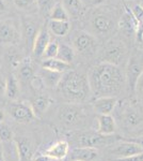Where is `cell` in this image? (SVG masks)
Returning a JSON list of instances; mask_svg holds the SVG:
<instances>
[{
    "label": "cell",
    "mask_w": 143,
    "mask_h": 161,
    "mask_svg": "<svg viewBox=\"0 0 143 161\" xmlns=\"http://www.w3.org/2000/svg\"><path fill=\"white\" fill-rule=\"evenodd\" d=\"M135 95L137 96L138 100L143 101V73L141 74V76L139 77L136 85V92Z\"/></svg>",
    "instance_id": "obj_35"
},
{
    "label": "cell",
    "mask_w": 143,
    "mask_h": 161,
    "mask_svg": "<svg viewBox=\"0 0 143 161\" xmlns=\"http://www.w3.org/2000/svg\"><path fill=\"white\" fill-rule=\"evenodd\" d=\"M125 1H132V0H125Z\"/></svg>",
    "instance_id": "obj_46"
},
{
    "label": "cell",
    "mask_w": 143,
    "mask_h": 161,
    "mask_svg": "<svg viewBox=\"0 0 143 161\" xmlns=\"http://www.w3.org/2000/svg\"><path fill=\"white\" fill-rule=\"evenodd\" d=\"M111 153L119 158H126L134 155L141 154L143 153V149L136 142H121L111 149Z\"/></svg>",
    "instance_id": "obj_11"
},
{
    "label": "cell",
    "mask_w": 143,
    "mask_h": 161,
    "mask_svg": "<svg viewBox=\"0 0 143 161\" xmlns=\"http://www.w3.org/2000/svg\"><path fill=\"white\" fill-rule=\"evenodd\" d=\"M23 30H22V37L25 40V44L28 48H30L32 51L33 42H34V39L38 32L40 28L35 25L34 22H32L31 19H25L23 20Z\"/></svg>",
    "instance_id": "obj_13"
},
{
    "label": "cell",
    "mask_w": 143,
    "mask_h": 161,
    "mask_svg": "<svg viewBox=\"0 0 143 161\" xmlns=\"http://www.w3.org/2000/svg\"><path fill=\"white\" fill-rule=\"evenodd\" d=\"M29 83L32 89L35 90V92H41V90H43L45 88V84H44L42 77L40 75H33L29 80Z\"/></svg>",
    "instance_id": "obj_33"
},
{
    "label": "cell",
    "mask_w": 143,
    "mask_h": 161,
    "mask_svg": "<svg viewBox=\"0 0 143 161\" xmlns=\"http://www.w3.org/2000/svg\"><path fill=\"white\" fill-rule=\"evenodd\" d=\"M75 51L73 48V46L69 45V44L62 43L59 44V50L58 54H57V58L60 60L67 62V64H72V61L75 58Z\"/></svg>",
    "instance_id": "obj_28"
},
{
    "label": "cell",
    "mask_w": 143,
    "mask_h": 161,
    "mask_svg": "<svg viewBox=\"0 0 143 161\" xmlns=\"http://www.w3.org/2000/svg\"><path fill=\"white\" fill-rule=\"evenodd\" d=\"M116 104V97H100L95 98L93 102V108L98 115H109L114 111Z\"/></svg>",
    "instance_id": "obj_12"
},
{
    "label": "cell",
    "mask_w": 143,
    "mask_h": 161,
    "mask_svg": "<svg viewBox=\"0 0 143 161\" xmlns=\"http://www.w3.org/2000/svg\"><path fill=\"white\" fill-rule=\"evenodd\" d=\"M19 161H29L32 157V144L28 137L22 136L15 140Z\"/></svg>",
    "instance_id": "obj_20"
},
{
    "label": "cell",
    "mask_w": 143,
    "mask_h": 161,
    "mask_svg": "<svg viewBox=\"0 0 143 161\" xmlns=\"http://www.w3.org/2000/svg\"><path fill=\"white\" fill-rule=\"evenodd\" d=\"M8 11V6L6 0H0V16H3Z\"/></svg>",
    "instance_id": "obj_38"
},
{
    "label": "cell",
    "mask_w": 143,
    "mask_h": 161,
    "mask_svg": "<svg viewBox=\"0 0 143 161\" xmlns=\"http://www.w3.org/2000/svg\"><path fill=\"white\" fill-rule=\"evenodd\" d=\"M38 75L42 77L44 84H45V87L57 88L58 84L60 83V80H61V79H62V75H63V73H61V72H57V71H53V70H49V69L42 68V70L40 71V74Z\"/></svg>",
    "instance_id": "obj_21"
},
{
    "label": "cell",
    "mask_w": 143,
    "mask_h": 161,
    "mask_svg": "<svg viewBox=\"0 0 143 161\" xmlns=\"http://www.w3.org/2000/svg\"><path fill=\"white\" fill-rule=\"evenodd\" d=\"M115 161H143V153L138 154V155L130 156V157L119 158V159H115Z\"/></svg>",
    "instance_id": "obj_37"
},
{
    "label": "cell",
    "mask_w": 143,
    "mask_h": 161,
    "mask_svg": "<svg viewBox=\"0 0 143 161\" xmlns=\"http://www.w3.org/2000/svg\"><path fill=\"white\" fill-rule=\"evenodd\" d=\"M57 90L67 103L75 104L87 101L91 95L88 76L74 70L64 72L57 86Z\"/></svg>",
    "instance_id": "obj_2"
},
{
    "label": "cell",
    "mask_w": 143,
    "mask_h": 161,
    "mask_svg": "<svg viewBox=\"0 0 143 161\" xmlns=\"http://www.w3.org/2000/svg\"><path fill=\"white\" fill-rule=\"evenodd\" d=\"M4 89H6V80L0 77V96L4 93Z\"/></svg>",
    "instance_id": "obj_40"
},
{
    "label": "cell",
    "mask_w": 143,
    "mask_h": 161,
    "mask_svg": "<svg viewBox=\"0 0 143 161\" xmlns=\"http://www.w3.org/2000/svg\"><path fill=\"white\" fill-rule=\"evenodd\" d=\"M82 1H84V2L85 1L87 3L89 2L90 4H94V6H95V4H100V3H101V2H103L104 0H82Z\"/></svg>",
    "instance_id": "obj_41"
},
{
    "label": "cell",
    "mask_w": 143,
    "mask_h": 161,
    "mask_svg": "<svg viewBox=\"0 0 143 161\" xmlns=\"http://www.w3.org/2000/svg\"><path fill=\"white\" fill-rule=\"evenodd\" d=\"M124 121H125L128 126H135V125H138L141 121V116H140V114L138 115L136 113V111H130L125 115Z\"/></svg>",
    "instance_id": "obj_34"
},
{
    "label": "cell",
    "mask_w": 143,
    "mask_h": 161,
    "mask_svg": "<svg viewBox=\"0 0 143 161\" xmlns=\"http://www.w3.org/2000/svg\"><path fill=\"white\" fill-rule=\"evenodd\" d=\"M97 156H98V152L94 147L79 146L74 148L71 153L72 160H79V161H92Z\"/></svg>",
    "instance_id": "obj_19"
},
{
    "label": "cell",
    "mask_w": 143,
    "mask_h": 161,
    "mask_svg": "<svg viewBox=\"0 0 143 161\" xmlns=\"http://www.w3.org/2000/svg\"><path fill=\"white\" fill-rule=\"evenodd\" d=\"M4 93L10 100H16L19 95V84L18 80L13 74L9 75L6 80V89Z\"/></svg>",
    "instance_id": "obj_26"
},
{
    "label": "cell",
    "mask_w": 143,
    "mask_h": 161,
    "mask_svg": "<svg viewBox=\"0 0 143 161\" xmlns=\"http://www.w3.org/2000/svg\"><path fill=\"white\" fill-rule=\"evenodd\" d=\"M140 6H141V7L143 8V1H142V3H141V4H140Z\"/></svg>",
    "instance_id": "obj_45"
},
{
    "label": "cell",
    "mask_w": 143,
    "mask_h": 161,
    "mask_svg": "<svg viewBox=\"0 0 143 161\" xmlns=\"http://www.w3.org/2000/svg\"><path fill=\"white\" fill-rule=\"evenodd\" d=\"M89 31L93 36H97L100 38H105L110 36L118 26L115 19V13L108 8L105 9H95L90 14V19L88 22Z\"/></svg>",
    "instance_id": "obj_3"
},
{
    "label": "cell",
    "mask_w": 143,
    "mask_h": 161,
    "mask_svg": "<svg viewBox=\"0 0 143 161\" xmlns=\"http://www.w3.org/2000/svg\"><path fill=\"white\" fill-rule=\"evenodd\" d=\"M0 161H6V160H4V158H3V155H2L1 148H0Z\"/></svg>",
    "instance_id": "obj_44"
},
{
    "label": "cell",
    "mask_w": 143,
    "mask_h": 161,
    "mask_svg": "<svg viewBox=\"0 0 143 161\" xmlns=\"http://www.w3.org/2000/svg\"><path fill=\"white\" fill-rule=\"evenodd\" d=\"M34 161H50V158L45 154H40V155L35 156Z\"/></svg>",
    "instance_id": "obj_39"
},
{
    "label": "cell",
    "mask_w": 143,
    "mask_h": 161,
    "mask_svg": "<svg viewBox=\"0 0 143 161\" xmlns=\"http://www.w3.org/2000/svg\"><path fill=\"white\" fill-rule=\"evenodd\" d=\"M127 47L123 41L119 39H111L101 51L100 61L121 67V64L127 59Z\"/></svg>",
    "instance_id": "obj_6"
},
{
    "label": "cell",
    "mask_w": 143,
    "mask_h": 161,
    "mask_svg": "<svg viewBox=\"0 0 143 161\" xmlns=\"http://www.w3.org/2000/svg\"><path fill=\"white\" fill-rule=\"evenodd\" d=\"M58 50H59V42L58 41L50 40L49 41V43L47 44V46H46L45 51H44L42 58H44V59L54 58V57H57Z\"/></svg>",
    "instance_id": "obj_31"
},
{
    "label": "cell",
    "mask_w": 143,
    "mask_h": 161,
    "mask_svg": "<svg viewBox=\"0 0 143 161\" xmlns=\"http://www.w3.org/2000/svg\"><path fill=\"white\" fill-rule=\"evenodd\" d=\"M48 30L56 37H65L71 30V23L69 20H53L48 23Z\"/></svg>",
    "instance_id": "obj_22"
},
{
    "label": "cell",
    "mask_w": 143,
    "mask_h": 161,
    "mask_svg": "<svg viewBox=\"0 0 143 161\" xmlns=\"http://www.w3.org/2000/svg\"><path fill=\"white\" fill-rule=\"evenodd\" d=\"M50 19L53 20H69V16L66 10L64 9L61 1H58L54 4L50 10Z\"/></svg>",
    "instance_id": "obj_29"
},
{
    "label": "cell",
    "mask_w": 143,
    "mask_h": 161,
    "mask_svg": "<svg viewBox=\"0 0 143 161\" xmlns=\"http://www.w3.org/2000/svg\"><path fill=\"white\" fill-rule=\"evenodd\" d=\"M143 73V50L142 48H135L130 52L126 62L125 77L127 87L129 93L135 97L136 92V85Z\"/></svg>",
    "instance_id": "obj_4"
},
{
    "label": "cell",
    "mask_w": 143,
    "mask_h": 161,
    "mask_svg": "<svg viewBox=\"0 0 143 161\" xmlns=\"http://www.w3.org/2000/svg\"><path fill=\"white\" fill-rule=\"evenodd\" d=\"M14 6L18 10L26 12L38 11V0H13Z\"/></svg>",
    "instance_id": "obj_30"
},
{
    "label": "cell",
    "mask_w": 143,
    "mask_h": 161,
    "mask_svg": "<svg viewBox=\"0 0 143 161\" xmlns=\"http://www.w3.org/2000/svg\"><path fill=\"white\" fill-rule=\"evenodd\" d=\"M107 136H101L100 133H84L78 137V143H79L80 146L96 148V146L106 144V140L108 139Z\"/></svg>",
    "instance_id": "obj_18"
},
{
    "label": "cell",
    "mask_w": 143,
    "mask_h": 161,
    "mask_svg": "<svg viewBox=\"0 0 143 161\" xmlns=\"http://www.w3.org/2000/svg\"><path fill=\"white\" fill-rule=\"evenodd\" d=\"M118 26L120 27L123 32H125L126 35H134L136 32L137 28V22L135 19L134 15L131 13V10L129 8H125V12L122 15L121 19H120Z\"/></svg>",
    "instance_id": "obj_16"
},
{
    "label": "cell",
    "mask_w": 143,
    "mask_h": 161,
    "mask_svg": "<svg viewBox=\"0 0 143 161\" xmlns=\"http://www.w3.org/2000/svg\"><path fill=\"white\" fill-rule=\"evenodd\" d=\"M98 42L95 36L88 31L77 32L73 40V48L75 53H78L82 56H92L97 51Z\"/></svg>",
    "instance_id": "obj_7"
},
{
    "label": "cell",
    "mask_w": 143,
    "mask_h": 161,
    "mask_svg": "<svg viewBox=\"0 0 143 161\" xmlns=\"http://www.w3.org/2000/svg\"><path fill=\"white\" fill-rule=\"evenodd\" d=\"M59 121L63 126L72 128L77 127L84 123L85 113L84 110L79 104L75 103H64L58 108L57 113Z\"/></svg>",
    "instance_id": "obj_5"
},
{
    "label": "cell",
    "mask_w": 143,
    "mask_h": 161,
    "mask_svg": "<svg viewBox=\"0 0 143 161\" xmlns=\"http://www.w3.org/2000/svg\"><path fill=\"white\" fill-rule=\"evenodd\" d=\"M13 131L9 125L4 124L3 121L0 123V142H10L13 140Z\"/></svg>",
    "instance_id": "obj_32"
},
{
    "label": "cell",
    "mask_w": 143,
    "mask_h": 161,
    "mask_svg": "<svg viewBox=\"0 0 143 161\" xmlns=\"http://www.w3.org/2000/svg\"><path fill=\"white\" fill-rule=\"evenodd\" d=\"M131 13L137 22V28L135 32L137 43H143V8L140 4H136L131 9Z\"/></svg>",
    "instance_id": "obj_24"
},
{
    "label": "cell",
    "mask_w": 143,
    "mask_h": 161,
    "mask_svg": "<svg viewBox=\"0 0 143 161\" xmlns=\"http://www.w3.org/2000/svg\"><path fill=\"white\" fill-rule=\"evenodd\" d=\"M61 3L66 10L69 16L75 19H80L85 12L84 2L82 0H62Z\"/></svg>",
    "instance_id": "obj_15"
},
{
    "label": "cell",
    "mask_w": 143,
    "mask_h": 161,
    "mask_svg": "<svg viewBox=\"0 0 143 161\" xmlns=\"http://www.w3.org/2000/svg\"><path fill=\"white\" fill-rule=\"evenodd\" d=\"M51 103H53V99L48 96H38V98H35L33 102L31 103L35 117H41L48 110Z\"/></svg>",
    "instance_id": "obj_23"
},
{
    "label": "cell",
    "mask_w": 143,
    "mask_h": 161,
    "mask_svg": "<svg viewBox=\"0 0 143 161\" xmlns=\"http://www.w3.org/2000/svg\"><path fill=\"white\" fill-rule=\"evenodd\" d=\"M97 124V132L101 136H111L116 130L115 120L111 116V114H109V115H98Z\"/></svg>",
    "instance_id": "obj_17"
},
{
    "label": "cell",
    "mask_w": 143,
    "mask_h": 161,
    "mask_svg": "<svg viewBox=\"0 0 143 161\" xmlns=\"http://www.w3.org/2000/svg\"><path fill=\"white\" fill-rule=\"evenodd\" d=\"M91 95L95 98L116 97L126 84L125 72L120 66L100 61L88 73Z\"/></svg>",
    "instance_id": "obj_1"
},
{
    "label": "cell",
    "mask_w": 143,
    "mask_h": 161,
    "mask_svg": "<svg viewBox=\"0 0 143 161\" xmlns=\"http://www.w3.org/2000/svg\"><path fill=\"white\" fill-rule=\"evenodd\" d=\"M42 68L64 73V72L69 71V70H72V66H71V64L64 62V61L58 59L57 57H54V58L44 59L42 61Z\"/></svg>",
    "instance_id": "obj_25"
},
{
    "label": "cell",
    "mask_w": 143,
    "mask_h": 161,
    "mask_svg": "<svg viewBox=\"0 0 143 161\" xmlns=\"http://www.w3.org/2000/svg\"><path fill=\"white\" fill-rule=\"evenodd\" d=\"M69 144L66 141H58L54 143L53 145L48 147L45 150L44 154L47 155L50 159H56V160H62L69 155Z\"/></svg>",
    "instance_id": "obj_14"
},
{
    "label": "cell",
    "mask_w": 143,
    "mask_h": 161,
    "mask_svg": "<svg viewBox=\"0 0 143 161\" xmlns=\"http://www.w3.org/2000/svg\"><path fill=\"white\" fill-rule=\"evenodd\" d=\"M136 143H138V144H139L140 146L142 147V149H143V136H142V137H140V139H139V141L136 142Z\"/></svg>",
    "instance_id": "obj_43"
},
{
    "label": "cell",
    "mask_w": 143,
    "mask_h": 161,
    "mask_svg": "<svg viewBox=\"0 0 143 161\" xmlns=\"http://www.w3.org/2000/svg\"><path fill=\"white\" fill-rule=\"evenodd\" d=\"M53 0H38V7L41 8V10H47L50 12L51 8L54 7Z\"/></svg>",
    "instance_id": "obj_36"
},
{
    "label": "cell",
    "mask_w": 143,
    "mask_h": 161,
    "mask_svg": "<svg viewBox=\"0 0 143 161\" xmlns=\"http://www.w3.org/2000/svg\"><path fill=\"white\" fill-rule=\"evenodd\" d=\"M33 75H34V67H33L32 60L30 58H26L20 61L19 70H18L19 80H24V82H28Z\"/></svg>",
    "instance_id": "obj_27"
},
{
    "label": "cell",
    "mask_w": 143,
    "mask_h": 161,
    "mask_svg": "<svg viewBox=\"0 0 143 161\" xmlns=\"http://www.w3.org/2000/svg\"><path fill=\"white\" fill-rule=\"evenodd\" d=\"M50 40V32L48 30V27H46L45 25L41 26L32 46V52L36 58H42L44 51Z\"/></svg>",
    "instance_id": "obj_10"
},
{
    "label": "cell",
    "mask_w": 143,
    "mask_h": 161,
    "mask_svg": "<svg viewBox=\"0 0 143 161\" xmlns=\"http://www.w3.org/2000/svg\"><path fill=\"white\" fill-rule=\"evenodd\" d=\"M10 115L15 121L20 124H28L33 121L36 118L32 106L26 101L13 103L10 106Z\"/></svg>",
    "instance_id": "obj_9"
},
{
    "label": "cell",
    "mask_w": 143,
    "mask_h": 161,
    "mask_svg": "<svg viewBox=\"0 0 143 161\" xmlns=\"http://www.w3.org/2000/svg\"><path fill=\"white\" fill-rule=\"evenodd\" d=\"M72 161H79V160H72Z\"/></svg>",
    "instance_id": "obj_47"
},
{
    "label": "cell",
    "mask_w": 143,
    "mask_h": 161,
    "mask_svg": "<svg viewBox=\"0 0 143 161\" xmlns=\"http://www.w3.org/2000/svg\"><path fill=\"white\" fill-rule=\"evenodd\" d=\"M22 35L15 23L11 19L0 20V44L14 45L20 41Z\"/></svg>",
    "instance_id": "obj_8"
},
{
    "label": "cell",
    "mask_w": 143,
    "mask_h": 161,
    "mask_svg": "<svg viewBox=\"0 0 143 161\" xmlns=\"http://www.w3.org/2000/svg\"><path fill=\"white\" fill-rule=\"evenodd\" d=\"M3 119H4V112L0 108V123H2V121H3Z\"/></svg>",
    "instance_id": "obj_42"
}]
</instances>
